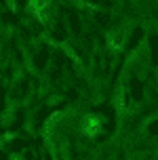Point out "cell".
<instances>
[{
    "instance_id": "cell-1",
    "label": "cell",
    "mask_w": 158,
    "mask_h": 160,
    "mask_svg": "<svg viewBox=\"0 0 158 160\" xmlns=\"http://www.w3.org/2000/svg\"><path fill=\"white\" fill-rule=\"evenodd\" d=\"M103 131V118L101 116H87V118L82 120V133L89 137H95V135H99Z\"/></svg>"
},
{
    "instance_id": "cell-2",
    "label": "cell",
    "mask_w": 158,
    "mask_h": 160,
    "mask_svg": "<svg viewBox=\"0 0 158 160\" xmlns=\"http://www.w3.org/2000/svg\"><path fill=\"white\" fill-rule=\"evenodd\" d=\"M32 7L36 11V15L40 19H47V7H44V0H32Z\"/></svg>"
}]
</instances>
